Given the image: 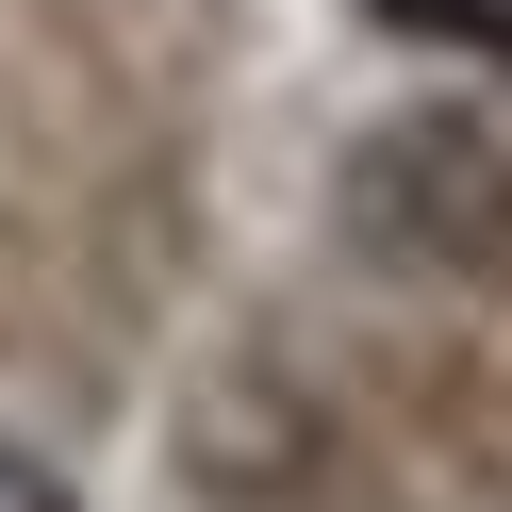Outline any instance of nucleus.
Instances as JSON below:
<instances>
[{"instance_id": "f257e3e1", "label": "nucleus", "mask_w": 512, "mask_h": 512, "mask_svg": "<svg viewBox=\"0 0 512 512\" xmlns=\"http://www.w3.org/2000/svg\"><path fill=\"white\" fill-rule=\"evenodd\" d=\"M0 512H83V496H67V463H34V446L0 430Z\"/></svg>"}]
</instances>
